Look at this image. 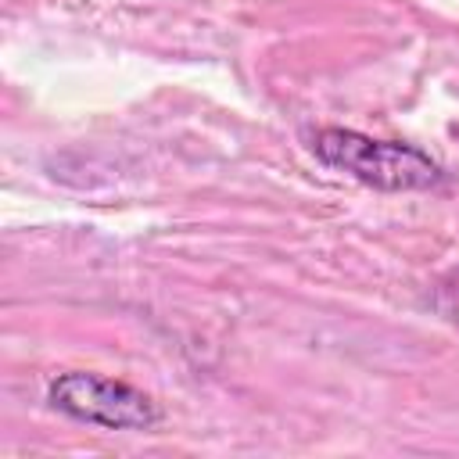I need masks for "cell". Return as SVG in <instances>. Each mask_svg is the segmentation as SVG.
Masks as SVG:
<instances>
[{
  "mask_svg": "<svg viewBox=\"0 0 459 459\" xmlns=\"http://www.w3.org/2000/svg\"><path fill=\"white\" fill-rule=\"evenodd\" d=\"M312 154L337 169L348 172L351 179L387 190V194H402V190H427L441 183V165L423 154L412 143H398V140H373L366 133L355 129H341V126H326L316 129L308 136Z\"/></svg>",
  "mask_w": 459,
  "mask_h": 459,
  "instance_id": "1",
  "label": "cell"
},
{
  "mask_svg": "<svg viewBox=\"0 0 459 459\" xmlns=\"http://www.w3.org/2000/svg\"><path fill=\"white\" fill-rule=\"evenodd\" d=\"M47 402L61 416L104 430H151L161 420V409L151 394H143L126 380L90 369L57 373L47 387Z\"/></svg>",
  "mask_w": 459,
  "mask_h": 459,
  "instance_id": "2",
  "label": "cell"
}]
</instances>
